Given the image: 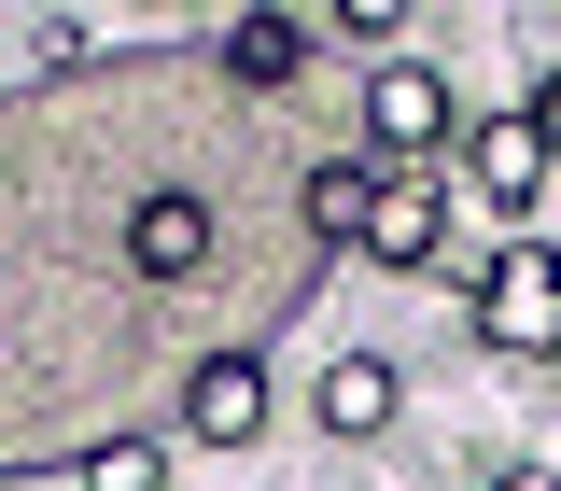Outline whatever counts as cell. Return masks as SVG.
Masks as SVG:
<instances>
[{
    "mask_svg": "<svg viewBox=\"0 0 561 491\" xmlns=\"http://www.w3.org/2000/svg\"><path fill=\"white\" fill-rule=\"evenodd\" d=\"M478 338L561 365V253H548V239H505V253L478 267Z\"/></svg>",
    "mask_w": 561,
    "mask_h": 491,
    "instance_id": "1",
    "label": "cell"
},
{
    "mask_svg": "<svg viewBox=\"0 0 561 491\" xmlns=\"http://www.w3.org/2000/svg\"><path fill=\"white\" fill-rule=\"evenodd\" d=\"M183 435H197V449H253V435H267V351L253 338L183 365Z\"/></svg>",
    "mask_w": 561,
    "mask_h": 491,
    "instance_id": "2",
    "label": "cell"
},
{
    "mask_svg": "<svg viewBox=\"0 0 561 491\" xmlns=\"http://www.w3.org/2000/svg\"><path fill=\"white\" fill-rule=\"evenodd\" d=\"M365 140H379V169L449 155V84H435L421 57H379V70H365Z\"/></svg>",
    "mask_w": 561,
    "mask_h": 491,
    "instance_id": "3",
    "label": "cell"
},
{
    "mask_svg": "<svg viewBox=\"0 0 561 491\" xmlns=\"http://www.w3.org/2000/svg\"><path fill=\"white\" fill-rule=\"evenodd\" d=\"M463 183H478V197L505 210V225H519V210H534V197L561 183V155H548V127H534V113H491V127L463 140Z\"/></svg>",
    "mask_w": 561,
    "mask_h": 491,
    "instance_id": "4",
    "label": "cell"
},
{
    "mask_svg": "<svg viewBox=\"0 0 561 491\" xmlns=\"http://www.w3.org/2000/svg\"><path fill=\"white\" fill-rule=\"evenodd\" d=\"M379 183H393V169H379V155H323V169H295V225H309V239H323V253H365V210H379Z\"/></svg>",
    "mask_w": 561,
    "mask_h": 491,
    "instance_id": "5",
    "label": "cell"
},
{
    "mask_svg": "<svg viewBox=\"0 0 561 491\" xmlns=\"http://www.w3.org/2000/svg\"><path fill=\"white\" fill-rule=\"evenodd\" d=\"M365 253H379V267H435V253H449V197H435V169H393V183H379Z\"/></svg>",
    "mask_w": 561,
    "mask_h": 491,
    "instance_id": "6",
    "label": "cell"
},
{
    "mask_svg": "<svg viewBox=\"0 0 561 491\" xmlns=\"http://www.w3.org/2000/svg\"><path fill=\"white\" fill-rule=\"evenodd\" d=\"M295 70H309V14H280V0H253V14L225 28V84H239V99H280Z\"/></svg>",
    "mask_w": 561,
    "mask_h": 491,
    "instance_id": "7",
    "label": "cell"
},
{
    "mask_svg": "<svg viewBox=\"0 0 561 491\" xmlns=\"http://www.w3.org/2000/svg\"><path fill=\"white\" fill-rule=\"evenodd\" d=\"M309 408H323V435H379V421H393V365H379V351H337Z\"/></svg>",
    "mask_w": 561,
    "mask_h": 491,
    "instance_id": "8",
    "label": "cell"
},
{
    "mask_svg": "<svg viewBox=\"0 0 561 491\" xmlns=\"http://www.w3.org/2000/svg\"><path fill=\"white\" fill-rule=\"evenodd\" d=\"M84 491H169V449L154 435H99L84 449Z\"/></svg>",
    "mask_w": 561,
    "mask_h": 491,
    "instance_id": "9",
    "label": "cell"
},
{
    "mask_svg": "<svg viewBox=\"0 0 561 491\" xmlns=\"http://www.w3.org/2000/svg\"><path fill=\"white\" fill-rule=\"evenodd\" d=\"M323 14H337V28H351V43H393V28H408V14H421V0H323Z\"/></svg>",
    "mask_w": 561,
    "mask_h": 491,
    "instance_id": "10",
    "label": "cell"
},
{
    "mask_svg": "<svg viewBox=\"0 0 561 491\" xmlns=\"http://www.w3.org/2000/svg\"><path fill=\"white\" fill-rule=\"evenodd\" d=\"M534 127H548V155H561V70H548V84H534Z\"/></svg>",
    "mask_w": 561,
    "mask_h": 491,
    "instance_id": "11",
    "label": "cell"
},
{
    "mask_svg": "<svg viewBox=\"0 0 561 491\" xmlns=\"http://www.w3.org/2000/svg\"><path fill=\"white\" fill-rule=\"evenodd\" d=\"M491 491H561V464H519V478H491Z\"/></svg>",
    "mask_w": 561,
    "mask_h": 491,
    "instance_id": "12",
    "label": "cell"
}]
</instances>
